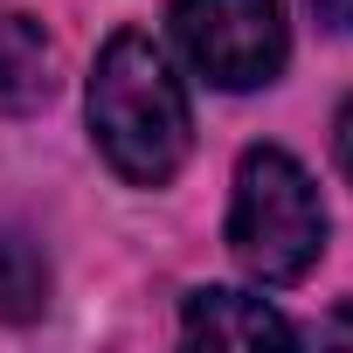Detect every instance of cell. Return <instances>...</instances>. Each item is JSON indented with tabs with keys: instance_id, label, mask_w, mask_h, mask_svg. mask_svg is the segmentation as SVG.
<instances>
[{
	"instance_id": "5",
	"label": "cell",
	"mask_w": 353,
	"mask_h": 353,
	"mask_svg": "<svg viewBox=\"0 0 353 353\" xmlns=\"http://www.w3.org/2000/svg\"><path fill=\"white\" fill-rule=\"evenodd\" d=\"M56 90V49L28 14H0V104H42Z\"/></svg>"
},
{
	"instance_id": "6",
	"label": "cell",
	"mask_w": 353,
	"mask_h": 353,
	"mask_svg": "<svg viewBox=\"0 0 353 353\" xmlns=\"http://www.w3.org/2000/svg\"><path fill=\"white\" fill-rule=\"evenodd\" d=\"M42 305H49V256L28 229L8 222L0 229V319L28 325V319H42Z\"/></svg>"
},
{
	"instance_id": "3",
	"label": "cell",
	"mask_w": 353,
	"mask_h": 353,
	"mask_svg": "<svg viewBox=\"0 0 353 353\" xmlns=\"http://www.w3.org/2000/svg\"><path fill=\"white\" fill-rule=\"evenodd\" d=\"M173 35L215 90H263L291 63L277 0H173Z\"/></svg>"
},
{
	"instance_id": "4",
	"label": "cell",
	"mask_w": 353,
	"mask_h": 353,
	"mask_svg": "<svg viewBox=\"0 0 353 353\" xmlns=\"http://www.w3.org/2000/svg\"><path fill=\"white\" fill-rule=\"evenodd\" d=\"M181 332H188V339H222V346L298 339V325H291L277 305H263V298H250V291H229V284H201V291H188V305H181Z\"/></svg>"
},
{
	"instance_id": "8",
	"label": "cell",
	"mask_w": 353,
	"mask_h": 353,
	"mask_svg": "<svg viewBox=\"0 0 353 353\" xmlns=\"http://www.w3.org/2000/svg\"><path fill=\"white\" fill-rule=\"evenodd\" d=\"M312 14H319L332 35H353V0H312Z\"/></svg>"
},
{
	"instance_id": "9",
	"label": "cell",
	"mask_w": 353,
	"mask_h": 353,
	"mask_svg": "<svg viewBox=\"0 0 353 353\" xmlns=\"http://www.w3.org/2000/svg\"><path fill=\"white\" fill-rule=\"evenodd\" d=\"M332 332H353V312H346V319H339V325H332Z\"/></svg>"
},
{
	"instance_id": "7",
	"label": "cell",
	"mask_w": 353,
	"mask_h": 353,
	"mask_svg": "<svg viewBox=\"0 0 353 353\" xmlns=\"http://www.w3.org/2000/svg\"><path fill=\"white\" fill-rule=\"evenodd\" d=\"M332 152H339V173L353 181V97H346L339 118H332Z\"/></svg>"
},
{
	"instance_id": "2",
	"label": "cell",
	"mask_w": 353,
	"mask_h": 353,
	"mask_svg": "<svg viewBox=\"0 0 353 353\" xmlns=\"http://www.w3.org/2000/svg\"><path fill=\"white\" fill-rule=\"evenodd\" d=\"M325 250V201L284 145H250L229 194V256L256 284H298Z\"/></svg>"
},
{
	"instance_id": "1",
	"label": "cell",
	"mask_w": 353,
	"mask_h": 353,
	"mask_svg": "<svg viewBox=\"0 0 353 353\" xmlns=\"http://www.w3.org/2000/svg\"><path fill=\"white\" fill-rule=\"evenodd\" d=\"M83 111H90L97 152L132 188H166L173 173L188 166V152H194L188 90H181V77H173V63L159 56V42L139 35V28H118L104 42V56L90 70Z\"/></svg>"
}]
</instances>
